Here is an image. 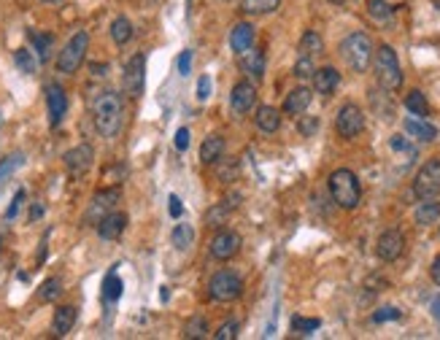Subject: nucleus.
I'll return each mask as SVG.
<instances>
[{
  "label": "nucleus",
  "instance_id": "nucleus-1",
  "mask_svg": "<svg viewBox=\"0 0 440 340\" xmlns=\"http://www.w3.org/2000/svg\"><path fill=\"white\" fill-rule=\"evenodd\" d=\"M92 119L94 127L103 138H117L122 122H125V103H122V94L114 92V90H103V92L94 94L92 100Z\"/></svg>",
  "mask_w": 440,
  "mask_h": 340
},
{
  "label": "nucleus",
  "instance_id": "nucleus-2",
  "mask_svg": "<svg viewBox=\"0 0 440 340\" xmlns=\"http://www.w3.org/2000/svg\"><path fill=\"white\" fill-rule=\"evenodd\" d=\"M327 186H330V194H332L335 206L343 208V211H354V208L359 206V200H362L359 179H357V173L348 170V168L332 170L330 179H327Z\"/></svg>",
  "mask_w": 440,
  "mask_h": 340
},
{
  "label": "nucleus",
  "instance_id": "nucleus-3",
  "mask_svg": "<svg viewBox=\"0 0 440 340\" xmlns=\"http://www.w3.org/2000/svg\"><path fill=\"white\" fill-rule=\"evenodd\" d=\"M373 65H376V79L381 84V90L394 92L403 87V68L397 60V52L389 43H381L373 52Z\"/></svg>",
  "mask_w": 440,
  "mask_h": 340
},
{
  "label": "nucleus",
  "instance_id": "nucleus-4",
  "mask_svg": "<svg viewBox=\"0 0 440 340\" xmlns=\"http://www.w3.org/2000/svg\"><path fill=\"white\" fill-rule=\"evenodd\" d=\"M341 57L354 73H365L373 62V41L368 32H351L341 43Z\"/></svg>",
  "mask_w": 440,
  "mask_h": 340
},
{
  "label": "nucleus",
  "instance_id": "nucleus-5",
  "mask_svg": "<svg viewBox=\"0 0 440 340\" xmlns=\"http://www.w3.org/2000/svg\"><path fill=\"white\" fill-rule=\"evenodd\" d=\"M87 49H90V32L79 30L68 43L63 46V52L57 54V70L70 76L81 68V62L87 57Z\"/></svg>",
  "mask_w": 440,
  "mask_h": 340
},
{
  "label": "nucleus",
  "instance_id": "nucleus-6",
  "mask_svg": "<svg viewBox=\"0 0 440 340\" xmlns=\"http://www.w3.org/2000/svg\"><path fill=\"white\" fill-rule=\"evenodd\" d=\"M208 294L217 303H232L243 294V279L235 270H219V273H214V279L208 283Z\"/></svg>",
  "mask_w": 440,
  "mask_h": 340
},
{
  "label": "nucleus",
  "instance_id": "nucleus-7",
  "mask_svg": "<svg viewBox=\"0 0 440 340\" xmlns=\"http://www.w3.org/2000/svg\"><path fill=\"white\" fill-rule=\"evenodd\" d=\"M413 194L419 200H427V197H438L440 194V159H427L416 179H413Z\"/></svg>",
  "mask_w": 440,
  "mask_h": 340
},
{
  "label": "nucleus",
  "instance_id": "nucleus-8",
  "mask_svg": "<svg viewBox=\"0 0 440 340\" xmlns=\"http://www.w3.org/2000/svg\"><path fill=\"white\" fill-rule=\"evenodd\" d=\"M335 130H338V135L341 138H357L362 130H365V114H362V108L357 106V103H346L341 111H338V117H335Z\"/></svg>",
  "mask_w": 440,
  "mask_h": 340
},
{
  "label": "nucleus",
  "instance_id": "nucleus-9",
  "mask_svg": "<svg viewBox=\"0 0 440 340\" xmlns=\"http://www.w3.org/2000/svg\"><path fill=\"white\" fill-rule=\"evenodd\" d=\"M143 84H146V60H143V54H135V57H130L125 65L122 90H125L130 97H141V94H143Z\"/></svg>",
  "mask_w": 440,
  "mask_h": 340
},
{
  "label": "nucleus",
  "instance_id": "nucleus-10",
  "mask_svg": "<svg viewBox=\"0 0 440 340\" xmlns=\"http://www.w3.org/2000/svg\"><path fill=\"white\" fill-rule=\"evenodd\" d=\"M122 200V189L119 186H111V189H100L97 194L92 197L90 208H87V221L97 224L106 214H111L117 208V203Z\"/></svg>",
  "mask_w": 440,
  "mask_h": 340
},
{
  "label": "nucleus",
  "instance_id": "nucleus-11",
  "mask_svg": "<svg viewBox=\"0 0 440 340\" xmlns=\"http://www.w3.org/2000/svg\"><path fill=\"white\" fill-rule=\"evenodd\" d=\"M403 248H406V238L400 230H386L378 235L376 254L381 262H397L403 257Z\"/></svg>",
  "mask_w": 440,
  "mask_h": 340
},
{
  "label": "nucleus",
  "instance_id": "nucleus-12",
  "mask_svg": "<svg viewBox=\"0 0 440 340\" xmlns=\"http://www.w3.org/2000/svg\"><path fill=\"white\" fill-rule=\"evenodd\" d=\"M241 251V235L232 232V230H219L211 241V257L219 259V262H227L232 259L235 254Z\"/></svg>",
  "mask_w": 440,
  "mask_h": 340
},
{
  "label": "nucleus",
  "instance_id": "nucleus-13",
  "mask_svg": "<svg viewBox=\"0 0 440 340\" xmlns=\"http://www.w3.org/2000/svg\"><path fill=\"white\" fill-rule=\"evenodd\" d=\"M63 159H65V168H68L70 176H84V173L92 168L94 152L90 143H79V146H73L70 152H65Z\"/></svg>",
  "mask_w": 440,
  "mask_h": 340
},
{
  "label": "nucleus",
  "instance_id": "nucleus-14",
  "mask_svg": "<svg viewBox=\"0 0 440 340\" xmlns=\"http://www.w3.org/2000/svg\"><path fill=\"white\" fill-rule=\"evenodd\" d=\"M254 106H257V87H254L252 81H238V84L232 87V94H230V108H232V114L243 117V114L252 111Z\"/></svg>",
  "mask_w": 440,
  "mask_h": 340
},
{
  "label": "nucleus",
  "instance_id": "nucleus-15",
  "mask_svg": "<svg viewBox=\"0 0 440 340\" xmlns=\"http://www.w3.org/2000/svg\"><path fill=\"white\" fill-rule=\"evenodd\" d=\"M46 108H49V124L57 127L63 122L65 111H68V94L60 84H49L46 87Z\"/></svg>",
  "mask_w": 440,
  "mask_h": 340
},
{
  "label": "nucleus",
  "instance_id": "nucleus-16",
  "mask_svg": "<svg viewBox=\"0 0 440 340\" xmlns=\"http://www.w3.org/2000/svg\"><path fill=\"white\" fill-rule=\"evenodd\" d=\"M125 227H127L125 214L111 211V214H106V217L97 221V235H100L103 241H117V238L125 232Z\"/></svg>",
  "mask_w": 440,
  "mask_h": 340
},
{
  "label": "nucleus",
  "instance_id": "nucleus-17",
  "mask_svg": "<svg viewBox=\"0 0 440 340\" xmlns=\"http://www.w3.org/2000/svg\"><path fill=\"white\" fill-rule=\"evenodd\" d=\"M254 38H257V30H254V25L249 22H238L232 32H230V49L235 52V54H243V52H249L254 46Z\"/></svg>",
  "mask_w": 440,
  "mask_h": 340
},
{
  "label": "nucleus",
  "instance_id": "nucleus-18",
  "mask_svg": "<svg viewBox=\"0 0 440 340\" xmlns=\"http://www.w3.org/2000/svg\"><path fill=\"white\" fill-rule=\"evenodd\" d=\"M311 100H314V92L308 87H297V90H292V92L286 94L283 114L286 117H300V114H306V108L311 106Z\"/></svg>",
  "mask_w": 440,
  "mask_h": 340
},
{
  "label": "nucleus",
  "instance_id": "nucleus-19",
  "mask_svg": "<svg viewBox=\"0 0 440 340\" xmlns=\"http://www.w3.org/2000/svg\"><path fill=\"white\" fill-rule=\"evenodd\" d=\"M314 90L319 94H324V97H330V94L338 90V84H341V73L332 68V65H327V68H319L314 70Z\"/></svg>",
  "mask_w": 440,
  "mask_h": 340
},
{
  "label": "nucleus",
  "instance_id": "nucleus-20",
  "mask_svg": "<svg viewBox=\"0 0 440 340\" xmlns=\"http://www.w3.org/2000/svg\"><path fill=\"white\" fill-rule=\"evenodd\" d=\"M238 57H241V60H238L241 70H243L249 79H254V81H262V76H265V54L252 46L249 52H243V54H238Z\"/></svg>",
  "mask_w": 440,
  "mask_h": 340
},
{
  "label": "nucleus",
  "instance_id": "nucleus-21",
  "mask_svg": "<svg viewBox=\"0 0 440 340\" xmlns=\"http://www.w3.org/2000/svg\"><path fill=\"white\" fill-rule=\"evenodd\" d=\"M413 219H416V224L419 227H430V224H435L440 219V203L435 197H427V200H421L419 206H416V211H413Z\"/></svg>",
  "mask_w": 440,
  "mask_h": 340
},
{
  "label": "nucleus",
  "instance_id": "nucleus-22",
  "mask_svg": "<svg viewBox=\"0 0 440 340\" xmlns=\"http://www.w3.org/2000/svg\"><path fill=\"white\" fill-rule=\"evenodd\" d=\"M254 124L262 130V132H276L281 127V111L273 108V106H259L257 108V117H254Z\"/></svg>",
  "mask_w": 440,
  "mask_h": 340
},
{
  "label": "nucleus",
  "instance_id": "nucleus-23",
  "mask_svg": "<svg viewBox=\"0 0 440 340\" xmlns=\"http://www.w3.org/2000/svg\"><path fill=\"white\" fill-rule=\"evenodd\" d=\"M76 324V308L73 306H63V308L54 310V319H52V332L57 338H65Z\"/></svg>",
  "mask_w": 440,
  "mask_h": 340
},
{
  "label": "nucleus",
  "instance_id": "nucleus-24",
  "mask_svg": "<svg viewBox=\"0 0 440 340\" xmlns=\"http://www.w3.org/2000/svg\"><path fill=\"white\" fill-rule=\"evenodd\" d=\"M406 132L416 141H424V143H432L438 138V127L424 119H406Z\"/></svg>",
  "mask_w": 440,
  "mask_h": 340
},
{
  "label": "nucleus",
  "instance_id": "nucleus-25",
  "mask_svg": "<svg viewBox=\"0 0 440 340\" xmlns=\"http://www.w3.org/2000/svg\"><path fill=\"white\" fill-rule=\"evenodd\" d=\"M224 154V138L221 135H211V138H206L203 141V146H200V159L206 162V165H217Z\"/></svg>",
  "mask_w": 440,
  "mask_h": 340
},
{
  "label": "nucleus",
  "instance_id": "nucleus-26",
  "mask_svg": "<svg viewBox=\"0 0 440 340\" xmlns=\"http://www.w3.org/2000/svg\"><path fill=\"white\" fill-rule=\"evenodd\" d=\"M297 52H300L303 57H316V54H321V52H324L321 35L316 30H306L303 32V38H300V43H297Z\"/></svg>",
  "mask_w": 440,
  "mask_h": 340
},
{
  "label": "nucleus",
  "instance_id": "nucleus-27",
  "mask_svg": "<svg viewBox=\"0 0 440 340\" xmlns=\"http://www.w3.org/2000/svg\"><path fill=\"white\" fill-rule=\"evenodd\" d=\"M208 332H211V327H208L206 316H192L187 321V327H184V338L187 340H203L208 338Z\"/></svg>",
  "mask_w": 440,
  "mask_h": 340
},
{
  "label": "nucleus",
  "instance_id": "nucleus-28",
  "mask_svg": "<svg viewBox=\"0 0 440 340\" xmlns=\"http://www.w3.org/2000/svg\"><path fill=\"white\" fill-rule=\"evenodd\" d=\"M281 0H243L241 3V11L249 14V17H262V14H270L279 8Z\"/></svg>",
  "mask_w": 440,
  "mask_h": 340
},
{
  "label": "nucleus",
  "instance_id": "nucleus-29",
  "mask_svg": "<svg viewBox=\"0 0 440 340\" xmlns=\"http://www.w3.org/2000/svg\"><path fill=\"white\" fill-rule=\"evenodd\" d=\"M111 38H114L117 46H125L127 41L132 38V22H130L127 17H117V19L111 22Z\"/></svg>",
  "mask_w": 440,
  "mask_h": 340
},
{
  "label": "nucleus",
  "instance_id": "nucleus-30",
  "mask_svg": "<svg viewBox=\"0 0 440 340\" xmlns=\"http://www.w3.org/2000/svg\"><path fill=\"white\" fill-rule=\"evenodd\" d=\"M122 289H125L122 279L111 270V273L106 276V281H103V300H106V303H117V300L122 297Z\"/></svg>",
  "mask_w": 440,
  "mask_h": 340
},
{
  "label": "nucleus",
  "instance_id": "nucleus-31",
  "mask_svg": "<svg viewBox=\"0 0 440 340\" xmlns=\"http://www.w3.org/2000/svg\"><path fill=\"white\" fill-rule=\"evenodd\" d=\"M406 108H408L410 114H416V117H427L430 114V103H427V97L421 90H410L406 94Z\"/></svg>",
  "mask_w": 440,
  "mask_h": 340
},
{
  "label": "nucleus",
  "instance_id": "nucleus-32",
  "mask_svg": "<svg viewBox=\"0 0 440 340\" xmlns=\"http://www.w3.org/2000/svg\"><path fill=\"white\" fill-rule=\"evenodd\" d=\"M192 241H194V230H192L189 224H176V227H173L170 243L179 248V251H187V248L192 246Z\"/></svg>",
  "mask_w": 440,
  "mask_h": 340
},
{
  "label": "nucleus",
  "instance_id": "nucleus-33",
  "mask_svg": "<svg viewBox=\"0 0 440 340\" xmlns=\"http://www.w3.org/2000/svg\"><path fill=\"white\" fill-rule=\"evenodd\" d=\"M321 327V319H308V316H292V332L297 335H311Z\"/></svg>",
  "mask_w": 440,
  "mask_h": 340
},
{
  "label": "nucleus",
  "instance_id": "nucleus-34",
  "mask_svg": "<svg viewBox=\"0 0 440 340\" xmlns=\"http://www.w3.org/2000/svg\"><path fill=\"white\" fill-rule=\"evenodd\" d=\"M383 100H378L376 92H370V103H373V108H376V114L381 119H394V106H392V97L389 94H381Z\"/></svg>",
  "mask_w": 440,
  "mask_h": 340
},
{
  "label": "nucleus",
  "instance_id": "nucleus-35",
  "mask_svg": "<svg viewBox=\"0 0 440 340\" xmlns=\"http://www.w3.org/2000/svg\"><path fill=\"white\" fill-rule=\"evenodd\" d=\"M30 41L32 46H35V52H38V60H49V49H52V35H46V32H30Z\"/></svg>",
  "mask_w": 440,
  "mask_h": 340
},
{
  "label": "nucleus",
  "instance_id": "nucleus-36",
  "mask_svg": "<svg viewBox=\"0 0 440 340\" xmlns=\"http://www.w3.org/2000/svg\"><path fill=\"white\" fill-rule=\"evenodd\" d=\"M60 294H63V281L60 279L43 281V286H41V292H38V297H41L43 303H52V300H57Z\"/></svg>",
  "mask_w": 440,
  "mask_h": 340
},
{
  "label": "nucleus",
  "instance_id": "nucleus-37",
  "mask_svg": "<svg viewBox=\"0 0 440 340\" xmlns=\"http://www.w3.org/2000/svg\"><path fill=\"white\" fill-rule=\"evenodd\" d=\"M314 57H303L300 54V60L294 62V68H292V73H294V79H300V81H306V79H311L314 76Z\"/></svg>",
  "mask_w": 440,
  "mask_h": 340
},
{
  "label": "nucleus",
  "instance_id": "nucleus-38",
  "mask_svg": "<svg viewBox=\"0 0 440 340\" xmlns=\"http://www.w3.org/2000/svg\"><path fill=\"white\" fill-rule=\"evenodd\" d=\"M368 14L373 19H378V22H383V19L392 17V6H389V0H370L368 3Z\"/></svg>",
  "mask_w": 440,
  "mask_h": 340
},
{
  "label": "nucleus",
  "instance_id": "nucleus-39",
  "mask_svg": "<svg viewBox=\"0 0 440 340\" xmlns=\"http://www.w3.org/2000/svg\"><path fill=\"white\" fill-rule=\"evenodd\" d=\"M14 62H17V68H19L22 73H35V68H38V60L32 57V52H28V49H19V52L14 54Z\"/></svg>",
  "mask_w": 440,
  "mask_h": 340
},
{
  "label": "nucleus",
  "instance_id": "nucleus-40",
  "mask_svg": "<svg viewBox=\"0 0 440 340\" xmlns=\"http://www.w3.org/2000/svg\"><path fill=\"white\" fill-rule=\"evenodd\" d=\"M238 330H241V324L232 319V321H224L219 330L214 332V338L217 340H232V338H238Z\"/></svg>",
  "mask_w": 440,
  "mask_h": 340
},
{
  "label": "nucleus",
  "instance_id": "nucleus-41",
  "mask_svg": "<svg viewBox=\"0 0 440 340\" xmlns=\"http://www.w3.org/2000/svg\"><path fill=\"white\" fill-rule=\"evenodd\" d=\"M227 217H230V203H221V206L208 211V224H211V227H221Z\"/></svg>",
  "mask_w": 440,
  "mask_h": 340
},
{
  "label": "nucleus",
  "instance_id": "nucleus-42",
  "mask_svg": "<svg viewBox=\"0 0 440 340\" xmlns=\"http://www.w3.org/2000/svg\"><path fill=\"white\" fill-rule=\"evenodd\" d=\"M389 146L394 149V152H406L408 157H416V149L408 143V138H403V135H392L389 138Z\"/></svg>",
  "mask_w": 440,
  "mask_h": 340
},
{
  "label": "nucleus",
  "instance_id": "nucleus-43",
  "mask_svg": "<svg viewBox=\"0 0 440 340\" xmlns=\"http://www.w3.org/2000/svg\"><path fill=\"white\" fill-rule=\"evenodd\" d=\"M19 162H22V154H11L6 162H0V181H3L8 173H14V170L19 168Z\"/></svg>",
  "mask_w": 440,
  "mask_h": 340
},
{
  "label": "nucleus",
  "instance_id": "nucleus-44",
  "mask_svg": "<svg viewBox=\"0 0 440 340\" xmlns=\"http://www.w3.org/2000/svg\"><path fill=\"white\" fill-rule=\"evenodd\" d=\"M400 316H403V313L397 308H381L373 313V321H376V324H383V321H394V319H400Z\"/></svg>",
  "mask_w": 440,
  "mask_h": 340
},
{
  "label": "nucleus",
  "instance_id": "nucleus-45",
  "mask_svg": "<svg viewBox=\"0 0 440 340\" xmlns=\"http://www.w3.org/2000/svg\"><path fill=\"white\" fill-rule=\"evenodd\" d=\"M297 130L308 138V135H314L316 130H319V119H316V117H303V119L297 122Z\"/></svg>",
  "mask_w": 440,
  "mask_h": 340
},
{
  "label": "nucleus",
  "instance_id": "nucleus-46",
  "mask_svg": "<svg viewBox=\"0 0 440 340\" xmlns=\"http://www.w3.org/2000/svg\"><path fill=\"white\" fill-rule=\"evenodd\" d=\"M22 203H25V189H19L17 194H14V203L8 206V211H6V219H14L19 214V208H22Z\"/></svg>",
  "mask_w": 440,
  "mask_h": 340
},
{
  "label": "nucleus",
  "instance_id": "nucleus-47",
  "mask_svg": "<svg viewBox=\"0 0 440 340\" xmlns=\"http://www.w3.org/2000/svg\"><path fill=\"white\" fill-rule=\"evenodd\" d=\"M208 94H211V79L203 76V79L197 81V100H208Z\"/></svg>",
  "mask_w": 440,
  "mask_h": 340
},
{
  "label": "nucleus",
  "instance_id": "nucleus-48",
  "mask_svg": "<svg viewBox=\"0 0 440 340\" xmlns=\"http://www.w3.org/2000/svg\"><path fill=\"white\" fill-rule=\"evenodd\" d=\"M173 143H176V149H179V152H187V146H189V130L187 127H181V130L176 132V141H173Z\"/></svg>",
  "mask_w": 440,
  "mask_h": 340
},
{
  "label": "nucleus",
  "instance_id": "nucleus-49",
  "mask_svg": "<svg viewBox=\"0 0 440 340\" xmlns=\"http://www.w3.org/2000/svg\"><path fill=\"white\" fill-rule=\"evenodd\" d=\"M189 70H192V52L187 49V52L179 57V73H181V76H189Z\"/></svg>",
  "mask_w": 440,
  "mask_h": 340
},
{
  "label": "nucleus",
  "instance_id": "nucleus-50",
  "mask_svg": "<svg viewBox=\"0 0 440 340\" xmlns=\"http://www.w3.org/2000/svg\"><path fill=\"white\" fill-rule=\"evenodd\" d=\"M168 203H170V217H181V211H184V206H181V200H179V197H176V194H170V197H168Z\"/></svg>",
  "mask_w": 440,
  "mask_h": 340
},
{
  "label": "nucleus",
  "instance_id": "nucleus-51",
  "mask_svg": "<svg viewBox=\"0 0 440 340\" xmlns=\"http://www.w3.org/2000/svg\"><path fill=\"white\" fill-rule=\"evenodd\" d=\"M430 276H432V281L440 286V254L435 257V262H432V268H430Z\"/></svg>",
  "mask_w": 440,
  "mask_h": 340
},
{
  "label": "nucleus",
  "instance_id": "nucleus-52",
  "mask_svg": "<svg viewBox=\"0 0 440 340\" xmlns=\"http://www.w3.org/2000/svg\"><path fill=\"white\" fill-rule=\"evenodd\" d=\"M432 316H435V319L440 321V294L435 297V300H432Z\"/></svg>",
  "mask_w": 440,
  "mask_h": 340
},
{
  "label": "nucleus",
  "instance_id": "nucleus-53",
  "mask_svg": "<svg viewBox=\"0 0 440 340\" xmlns=\"http://www.w3.org/2000/svg\"><path fill=\"white\" fill-rule=\"evenodd\" d=\"M41 214H43V208H41V206H35V208H32V214H30V219H38Z\"/></svg>",
  "mask_w": 440,
  "mask_h": 340
},
{
  "label": "nucleus",
  "instance_id": "nucleus-54",
  "mask_svg": "<svg viewBox=\"0 0 440 340\" xmlns=\"http://www.w3.org/2000/svg\"><path fill=\"white\" fill-rule=\"evenodd\" d=\"M330 3H335V6H341V3H346V0H330Z\"/></svg>",
  "mask_w": 440,
  "mask_h": 340
},
{
  "label": "nucleus",
  "instance_id": "nucleus-55",
  "mask_svg": "<svg viewBox=\"0 0 440 340\" xmlns=\"http://www.w3.org/2000/svg\"><path fill=\"white\" fill-rule=\"evenodd\" d=\"M41 3H60V0H41Z\"/></svg>",
  "mask_w": 440,
  "mask_h": 340
}]
</instances>
